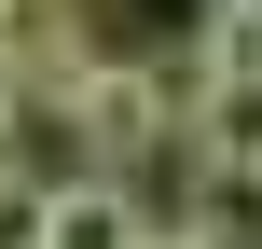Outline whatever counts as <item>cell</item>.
Masks as SVG:
<instances>
[{"label": "cell", "mask_w": 262, "mask_h": 249, "mask_svg": "<svg viewBox=\"0 0 262 249\" xmlns=\"http://www.w3.org/2000/svg\"><path fill=\"white\" fill-rule=\"evenodd\" d=\"M193 55H207V83H262V0H207Z\"/></svg>", "instance_id": "obj_1"}, {"label": "cell", "mask_w": 262, "mask_h": 249, "mask_svg": "<svg viewBox=\"0 0 262 249\" xmlns=\"http://www.w3.org/2000/svg\"><path fill=\"white\" fill-rule=\"evenodd\" d=\"M193 139H207L221 166H262V83H207V97H193Z\"/></svg>", "instance_id": "obj_2"}, {"label": "cell", "mask_w": 262, "mask_h": 249, "mask_svg": "<svg viewBox=\"0 0 262 249\" xmlns=\"http://www.w3.org/2000/svg\"><path fill=\"white\" fill-rule=\"evenodd\" d=\"M124 249H221V236H207V222H138Z\"/></svg>", "instance_id": "obj_3"}]
</instances>
